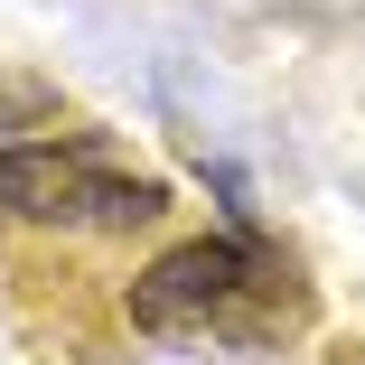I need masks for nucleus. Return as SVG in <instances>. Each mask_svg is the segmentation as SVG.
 I'll list each match as a JSON object with an SVG mask.
<instances>
[{
  "instance_id": "obj_1",
  "label": "nucleus",
  "mask_w": 365,
  "mask_h": 365,
  "mask_svg": "<svg viewBox=\"0 0 365 365\" xmlns=\"http://www.w3.org/2000/svg\"><path fill=\"white\" fill-rule=\"evenodd\" d=\"M131 328L169 346H281L309 328V281L262 235H187L131 272Z\"/></svg>"
},
{
  "instance_id": "obj_2",
  "label": "nucleus",
  "mask_w": 365,
  "mask_h": 365,
  "mask_svg": "<svg viewBox=\"0 0 365 365\" xmlns=\"http://www.w3.org/2000/svg\"><path fill=\"white\" fill-rule=\"evenodd\" d=\"M178 187L160 169H131L103 131H47L0 150V215L38 235H150L169 225Z\"/></svg>"
},
{
  "instance_id": "obj_3",
  "label": "nucleus",
  "mask_w": 365,
  "mask_h": 365,
  "mask_svg": "<svg viewBox=\"0 0 365 365\" xmlns=\"http://www.w3.org/2000/svg\"><path fill=\"white\" fill-rule=\"evenodd\" d=\"M356 365H365V346H356Z\"/></svg>"
}]
</instances>
